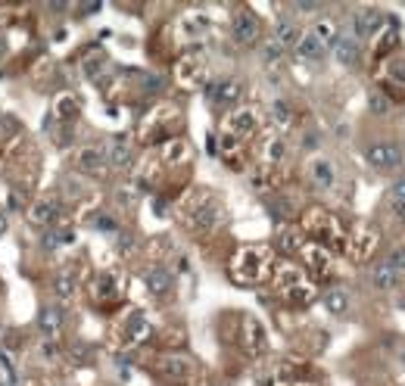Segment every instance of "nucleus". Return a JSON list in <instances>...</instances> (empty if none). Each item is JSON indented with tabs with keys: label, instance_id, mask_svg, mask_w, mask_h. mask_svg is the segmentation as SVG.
I'll return each mask as SVG.
<instances>
[{
	"label": "nucleus",
	"instance_id": "obj_1",
	"mask_svg": "<svg viewBox=\"0 0 405 386\" xmlns=\"http://www.w3.org/2000/svg\"><path fill=\"white\" fill-rule=\"evenodd\" d=\"M275 272V252L268 246H240L228 262V274L240 287H256Z\"/></svg>",
	"mask_w": 405,
	"mask_h": 386
},
{
	"label": "nucleus",
	"instance_id": "obj_2",
	"mask_svg": "<svg viewBox=\"0 0 405 386\" xmlns=\"http://www.w3.org/2000/svg\"><path fill=\"white\" fill-rule=\"evenodd\" d=\"M303 230L312 237V243L324 246V250H331V252L343 250L346 234H349V228H346L334 212L321 209V206H312V209L303 215Z\"/></svg>",
	"mask_w": 405,
	"mask_h": 386
},
{
	"label": "nucleus",
	"instance_id": "obj_3",
	"mask_svg": "<svg viewBox=\"0 0 405 386\" xmlns=\"http://www.w3.org/2000/svg\"><path fill=\"white\" fill-rule=\"evenodd\" d=\"M275 284H277V293L290 305H297V309L312 305V299H315V284H312L309 274H305L303 268H297V265H281L275 272Z\"/></svg>",
	"mask_w": 405,
	"mask_h": 386
},
{
	"label": "nucleus",
	"instance_id": "obj_4",
	"mask_svg": "<svg viewBox=\"0 0 405 386\" xmlns=\"http://www.w3.org/2000/svg\"><path fill=\"white\" fill-rule=\"evenodd\" d=\"M378 250H380V228L378 224H371V221L352 224L349 234H346V246H343L346 256H349L356 265H364L378 256Z\"/></svg>",
	"mask_w": 405,
	"mask_h": 386
},
{
	"label": "nucleus",
	"instance_id": "obj_5",
	"mask_svg": "<svg viewBox=\"0 0 405 386\" xmlns=\"http://www.w3.org/2000/svg\"><path fill=\"white\" fill-rule=\"evenodd\" d=\"M259 128V115L253 109H234L222 122V141H224V149H234L240 147L246 137H253Z\"/></svg>",
	"mask_w": 405,
	"mask_h": 386
},
{
	"label": "nucleus",
	"instance_id": "obj_6",
	"mask_svg": "<svg viewBox=\"0 0 405 386\" xmlns=\"http://www.w3.org/2000/svg\"><path fill=\"white\" fill-rule=\"evenodd\" d=\"M364 159L378 171H399L402 169V143L399 141H371L364 147Z\"/></svg>",
	"mask_w": 405,
	"mask_h": 386
},
{
	"label": "nucleus",
	"instance_id": "obj_7",
	"mask_svg": "<svg viewBox=\"0 0 405 386\" xmlns=\"http://www.w3.org/2000/svg\"><path fill=\"white\" fill-rule=\"evenodd\" d=\"M175 82L181 84L184 91H196L202 82H206V56L190 50L187 56H181L175 66Z\"/></svg>",
	"mask_w": 405,
	"mask_h": 386
},
{
	"label": "nucleus",
	"instance_id": "obj_8",
	"mask_svg": "<svg viewBox=\"0 0 405 386\" xmlns=\"http://www.w3.org/2000/svg\"><path fill=\"white\" fill-rule=\"evenodd\" d=\"M259 34H262V22H259L256 13L250 10H240L231 22V38H234L237 47H253L259 41Z\"/></svg>",
	"mask_w": 405,
	"mask_h": 386
},
{
	"label": "nucleus",
	"instance_id": "obj_9",
	"mask_svg": "<svg viewBox=\"0 0 405 386\" xmlns=\"http://www.w3.org/2000/svg\"><path fill=\"white\" fill-rule=\"evenodd\" d=\"M218 221H222V209H218V203L209 197H202L200 203H194L187 212V224L196 234H206V230L218 228Z\"/></svg>",
	"mask_w": 405,
	"mask_h": 386
},
{
	"label": "nucleus",
	"instance_id": "obj_10",
	"mask_svg": "<svg viewBox=\"0 0 405 386\" xmlns=\"http://www.w3.org/2000/svg\"><path fill=\"white\" fill-rule=\"evenodd\" d=\"M159 374L165 380H172V383H187L190 377L200 374V365H196L194 359H187V355H162Z\"/></svg>",
	"mask_w": 405,
	"mask_h": 386
},
{
	"label": "nucleus",
	"instance_id": "obj_11",
	"mask_svg": "<svg viewBox=\"0 0 405 386\" xmlns=\"http://www.w3.org/2000/svg\"><path fill=\"white\" fill-rule=\"evenodd\" d=\"M240 349L250 355V359L265 352V327H262V321H256L253 315H243L240 318Z\"/></svg>",
	"mask_w": 405,
	"mask_h": 386
},
{
	"label": "nucleus",
	"instance_id": "obj_12",
	"mask_svg": "<svg viewBox=\"0 0 405 386\" xmlns=\"http://www.w3.org/2000/svg\"><path fill=\"white\" fill-rule=\"evenodd\" d=\"M299 256H303L305 268H309L315 278H331L334 274V252L331 250H324V246H318V243H303Z\"/></svg>",
	"mask_w": 405,
	"mask_h": 386
},
{
	"label": "nucleus",
	"instance_id": "obj_13",
	"mask_svg": "<svg viewBox=\"0 0 405 386\" xmlns=\"http://www.w3.org/2000/svg\"><path fill=\"white\" fill-rule=\"evenodd\" d=\"M384 22H386V16L380 13V10H374V7H364V10H358L356 16H352V28H356V38L358 44L362 41H368V38H378V32L384 28Z\"/></svg>",
	"mask_w": 405,
	"mask_h": 386
},
{
	"label": "nucleus",
	"instance_id": "obj_14",
	"mask_svg": "<svg viewBox=\"0 0 405 386\" xmlns=\"http://www.w3.org/2000/svg\"><path fill=\"white\" fill-rule=\"evenodd\" d=\"M243 97V82L240 78H218L209 84V103L212 106H237Z\"/></svg>",
	"mask_w": 405,
	"mask_h": 386
},
{
	"label": "nucleus",
	"instance_id": "obj_15",
	"mask_svg": "<svg viewBox=\"0 0 405 386\" xmlns=\"http://www.w3.org/2000/svg\"><path fill=\"white\" fill-rule=\"evenodd\" d=\"M78 169L91 178H106L109 175V159H106V149L103 147H84L78 153Z\"/></svg>",
	"mask_w": 405,
	"mask_h": 386
},
{
	"label": "nucleus",
	"instance_id": "obj_16",
	"mask_svg": "<svg viewBox=\"0 0 405 386\" xmlns=\"http://www.w3.org/2000/svg\"><path fill=\"white\" fill-rule=\"evenodd\" d=\"M143 284H147V290L156 299H162V296H169L172 287H175V274L165 265H150L147 272H143Z\"/></svg>",
	"mask_w": 405,
	"mask_h": 386
},
{
	"label": "nucleus",
	"instance_id": "obj_17",
	"mask_svg": "<svg viewBox=\"0 0 405 386\" xmlns=\"http://www.w3.org/2000/svg\"><path fill=\"white\" fill-rule=\"evenodd\" d=\"M331 50H334L340 66H346V69H356L358 60H362V44H358L352 34H337V41L331 44Z\"/></svg>",
	"mask_w": 405,
	"mask_h": 386
},
{
	"label": "nucleus",
	"instance_id": "obj_18",
	"mask_svg": "<svg viewBox=\"0 0 405 386\" xmlns=\"http://www.w3.org/2000/svg\"><path fill=\"white\" fill-rule=\"evenodd\" d=\"M56 212H60V203L50 197H40L38 203L28 206V221L34 224V228H50V224L56 221Z\"/></svg>",
	"mask_w": 405,
	"mask_h": 386
},
{
	"label": "nucleus",
	"instance_id": "obj_19",
	"mask_svg": "<svg viewBox=\"0 0 405 386\" xmlns=\"http://www.w3.org/2000/svg\"><path fill=\"white\" fill-rule=\"evenodd\" d=\"M62 324H66V312H62L60 305H44L38 312V330L44 333V337L54 339L56 333L62 330Z\"/></svg>",
	"mask_w": 405,
	"mask_h": 386
},
{
	"label": "nucleus",
	"instance_id": "obj_20",
	"mask_svg": "<svg viewBox=\"0 0 405 386\" xmlns=\"http://www.w3.org/2000/svg\"><path fill=\"white\" fill-rule=\"evenodd\" d=\"M106 159H109V169H131V162H135V147H131L125 137H115L106 147Z\"/></svg>",
	"mask_w": 405,
	"mask_h": 386
},
{
	"label": "nucleus",
	"instance_id": "obj_21",
	"mask_svg": "<svg viewBox=\"0 0 405 386\" xmlns=\"http://www.w3.org/2000/svg\"><path fill=\"white\" fill-rule=\"evenodd\" d=\"M309 178L318 190H331L334 181H337V171H334L331 159H312L309 162Z\"/></svg>",
	"mask_w": 405,
	"mask_h": 386
},
{
	"label": "nucleus",
	"instance_id": "obj_22",
	"mask_svg": "<svg viewBox=\"0 0 405 386\" xmlns=\"http://www.w3.org/2000/svg\"><path fill=\"white\" fill-rule=\"evenodd\" d=\"M299 38H303V28H299L297 22H293V19H277V25H275V38H271V41L281 44L284 50H297Z\"/></svg>",
	"mask_w": 405,
	"mask_h": 386
},
{
	"label": "nucleus",
	"instance_id": "obj_23",
	"mask_svg": "<svg viewBox=\"0 0 405 386\" xmlns=\"http://www.w3.org/2000/svg\"><path fill=\"white\" fill-rule=\"evenodd\" d=\"M94 296L103 299V302H115L121 296V280L113 272H100L94 280Z\"/></svg>",
	"mask_w": 405,
	"mask_h": 386
},
{
	"label": "nucleus",
	"instance_id": "obj_24",
	"mask_svg": "<svg viewBox=\"0 0 405 386\" xmlns=\"http://www.w3.org/2000/svg\"><path fill=\"white\" fill-rule=\"evenodd\" d=\"M150 330H153V327H150V318L143 312H135L128 318V327H125V339H128L131 346H141V343H147L150 339Z\"/></svg>",
	"mask_w": 405,
	"mask_h": 386
},
{
	"label": "nucleus",
	"instance_id": "obj_25",
	"mask_svg": "<svg viewBox=\"0 0 405 386\" xmlns=\"http://www.w3.org/2000/svg\"><path fill=\"white\" fill-rule=\"evenodd\" d=\"M212 28V19L206 13H187L181 19V34L187 38V41H196V38H202V34Z\"/></svg>",
	"mask_w": 405,
	"mask_h": 386
},
{
	"label": "nucleus",
	"instance_id": "obj_26",
	"mask_svg": "<svg viewBox=\"0 0 405 386\" xmlns=\"http://www.w3.org/2000/svg\"><path fill=\"white\" fill-rule=\"evenodd\" d=\"M327 50H331V47H327L324 41H318L312 32H303V38H299V44H297V53L303 56V60H309V62L324 60V53H327Z\"/></svg>",
	"mask_w": 405,
	"mask_h": 386
},
{
	"label": "nucleus",
	"instance_id": "obj_27",
	"mask_svg": "<svg viewBox=\"0 0 405 386\" xmlns=\"http://www.w3.org/2000/svg\"><path fill=\"white\" fill-rule=\"evenodd\" d=\"M321 302H324V309L331 315H346L349 312V290H343V287H331V290H324V296H321Z\"/></svg>",
	"mask_w": 405,
	"mask_h": 386
},
{
	"label": "nucleus",
	"instance_id": "obj_28",
	"mask_svg": "<svg viewBox=\"0 0 405 386\" xmlns=\"http://www.w3.org/2000/svg\"><path fill=\"white\" fill-rule=\"evenodd\" d=\"M371 284L378 287V290H396V284H399V274L393 272V268L384 262V258H380V262L371 268Z\"/></svg>",
	"mask_w": 405,
	"mask_h": 386
},
{
	"label": "nucleus",
	"instance_id": "obj_29",
	"mask_svg": "<svg viewBox=\"0 0 405 386\" xmlns=\"http://www.w3.org/2000/svg\"><path fill=\"white\" fill-rule=\"evenodd\" d=\"M75 290H78V280H75V274L69 272V268L54 278V296L56 299H62V302H66V299L75 296Z\"/></svg>",
	"mask_w": 405,
	"mask_h": 386
},
{
	"label": "nucleus",
	"instance_id": "obj_30",
	"mask_svg": "<svg viewBox=\"0 0 405 386\" xmlns=\"http://www.w3.org/2000/svg\"><path fill=\"white\" fill-rule=\"evenodd\" d=\"M309 32L312 34H315V38H318V41H324V44H327V47H331V44L334 41H337V22H334V19H327V16H321V19H315V22H312V28H309Z\"/></svg>",
	"mask_w": 405,
	"mask_h": 386
},
{
	"label": "nucleus",
	"instance_id": "obj_31",
	"mask_svg": "<svg viewBox=\"0 0 405 386\" xmlns=\"http://www.w3.org/2000/svg\"><path fill=\"white\" fill-rule=\"evenodd\" d=\"M277 243H281V250H287V252H299L305 240H303V234H299L297 228H284L281 237H277Z\"/></svg>",
	"mask_w": 405,
	"mask_h": 386
},
{
	"label": "nucleus",
	"instance_id": "obj_32",
	"mask_svg": "<svg viewBox=\"0 0 405 386\" xmlns=\"http://www.w3.org/2000/svg\"><path fill=\"white\" fill-rule=\"evenodd\" d=\"M271 119H275V125L287 128V125L293 122V109H290V103H284V100H275V103H271Z\"/></svg>",
	"mask_w": 405,
	"mask_h": 386
},
{
	"label": "nucleus",
	"instance_id": "obj_33",
	"mask_svg": "<svg viewBox=\"0 0 405 386\" xmlns=\"http://www.w3.org/2000/svg\"><path fill=\"white\" fill-rule=\"evenodd\" d=\"M390 203H393V209H396L399 215H405V175L393 181V187H390Z\"/></svg>",
	"mask_w": 405,
	"mask_h": 386
},
{
	"label": "nucleus",
	"instance_id": "obj_34",
	"mask_svg": "<svg viewBox=\"0 0 405 386\" xmlns=\"http://www.w3.org/2000/svg\"><path fill=\"white\" fill-rule=\"evenodd\" d=\"M284 153H287V147H284V141H277V137H275V141H268V143H265V149H262V159H265V162H271V165H277V162H281V159H284Z\"/></svg>",
	"mask_w": 405,
	"mask_h": 386
},
{
	"label": "nucleus",
	"instance_id": "obj_35",
	"mask_svg": "<svg viewBox=\"0 0 405 386\" xmlns=\"http://www.w3.org/2000/svg\"><path fill=\"white\" fill-rule=\"evenodd\" d=\"M384 262L390 265V268H393L396 274H402V272H405V243H396V246H393V250L386 252Z\"/></svg>",
	"mask_w": 405,
	"mask_h": 386
},
{
	"label": "nucleus",
	"instance_id": "obj_36",
	"mask_svg": "<svg viewBox=\"0 0 405 386\" xmlns=\"http://www.w3.org/2000/svg\"><path fill=\"white\" fill-rule=\"evenodd\" d=\"M368 109H371L374 115H386L390 112V97L380 94V91H374V94L368 97Z\"/></svg>",
	"mask_w": 405,
	"mask_h": 386
},
{
	"label": "nucleus",
	"instance_id": "obj_37",
	"mask_svg": "<svg viewBox=\"0 0 405 386\" xmlns=\"http://www.w3.org/2000/svg\"><path fill=\"white\" fill-rule=\"evenodd\" d=\"M390 75H393V82H396V88H405V53L390 60Z\"/></svg>",
	"mask_w": 405,
	"mask_h": 386
},
{
	"label": "nucleus",
	"instance_id": "obj_38",
	"mask_svg": "<svg viewBox=\"0 0 405 386\" xmlns=\"http://www.w3.org/2000/svg\"><path fill=\"white\" fill-rule=\"evenodd\" d=\"M56 112H60L62 119H75V115H78V103H75L72 97H62V100L56 103Z\"/></svg>",
	"mask_w": 405,
	"mask_h": 386
},
{
	"label": "nucleus",
	"instance_id": "obj_39",
	"mask_svg": "<svg viewBox=\"0 0 405 386\" xmlns=\"http://www.w3.org/2000/svg\"><path fill=\"white\" fill-rule=\"evenodd\" d=\"M284 53H287V50H284L281 44H275V41H268V44L262 47V60H265V62H277Z\"/></svg>",
	"mask_w": 405,
	"mask_h": 386
},
{
	"label": "nucleus",
	"instance_id": "obj_40",
	"mask_svg": "<svg viewBox=\"0 0 405 386\" xmlns=\"http://www.w3.org/2000/svg\"><path fill=\"white\" fill-rule=\"evenodd\" d=\"M62 240H66V237H62V230H47L40 243H44V250H56V246H60Z\"/></svg>",
	"mask_w": 405,
	"mask_h": 386
},
{
	"label": "nucleus",
	"instance_id": "obj_41",
	"mask_svg": "<svg viewBox=\"0 0 405 386\" xmlns=\"http://www.w3.org/2000/svg\"><path fill=\"white\" fill-rule=\"evenodd\" d=\"M69 355H72L75 361H88L91 359V349L84 343H72V346H69Z\"/></svg>",
	"mask_w": 405,
	"mask_h": 386
},
{
	"label": "nucleus",
	"instance_id": "obj_42",
	"mask_svg": "<svg viewBox=\"0 0 405 386\" xmlns=\"http://www.w3.org/2000/svg\"><path fill=\"white\" fill-rule=\"evenodd\" d=\"M97 221H100V224H97V228H100V230H119V224H115V221H113V218H109V215L97 218Z\"/></svg>",
	"mask_w": 405,
	"mask_h": 386
},
{
	"label": "nucleus",
	"instance_id": "obj_43",
	"mask_svg": "<svg viewBox=\"0 0 405 386\" xmlns=\"http://www.w3.org/2000/svg\"><path fill=\"white\" fill-rule=\"evenodd\" d=\"M22 206H25L22 193H19V190H13V193H10V209H22Z\"/></svg>",
	"mask_w": 405,
	"mask_h": 386
},
{
	"label": "nucleus",
	"instance_id": "obj_44",
	"mask_svg": "<svg viewBox=\"0 0 405 386\" xmlns=\"http://www.w3.org/2000/svg\"><path fill=\"white\" fill-rule=\"evenodd\" d=\"M321 3H297V13H318Z\"/></svg>",
	"mask_w": 405,
	"mask_h": 386
},
{
	"label": "nucleus",
	"instance_id": "obj_45",
	"mask_svg": "<svg viewBox=\"0 0 405 386\" xmlns=\"http://www.w3.org/2000/svg\"><path fill=\"white\" fill-rule=\"evenodd\" d=\"M402 165H405V147H402Z\"/></svg>",
	"mask_w": 405,
	"mask_h": 386
},
{
	"label": "nucleus",
	"instance_id": "obj_46",
	"mask_svg": "<svg viewBox=\"0 0 405 386\" xmlns=\"http://www.w3.org/2000/svg\"><path fill=\"white\" fill-rule=\"evenodd\" d=\"M402 218H405V215H402Z\"/></svg>",
	"mask_w": 405,
	"mask_h": 386
}]
</instances>
